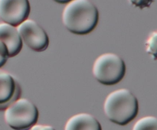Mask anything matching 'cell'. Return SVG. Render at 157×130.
I'll use <instances>...</instances> for the list:
<instances>
[{"mask_svg":"<svg viewBox=\"0 0 157 130\" xmlns=\"http://www.w3.org/2000/svg\"><path fill=\"white\" fill-rule=\"evenodd\" d=\"M98 21V8L89 0H73L67 3L63 11V24L75 35H88L94 30Z\"/></svg>","mask_w":157,"mask_h":130,"instance_id":"obj_1","label":"cell"},{"mask_svg":"<svg viewBox=\"0 0 157 130\" xmlns=\"http://www.w3.org/2000/svg\"><path fill=\"white\" fill-rule=\"evenodd\" d=\"M104 111L110 122L119 125H126L137 116L139 102L130 90L119 89L107 96L104 103Z\"/></svg>","mask_w":157,"mask_h":130,"instance_id":"obj_2","label":"cell"},{"mask_svg":"<svg viewBox=\"0 0 157 130\" xmlns=\"http://www.w3.org/2000/svg\"><path fill=\"white\" fill-rule=\"evenodd\" d=\"M92 72L100 84L115 85L124 79L126 74V64L119 55L105 53L95 60Z\"/></svg>","mask_w":157,"mask_h":130,"instance_id":"obj_3","label":"cell"},{"mask_svg":"<svg viewBox=\"0 0 157 130\" xmlns=\"http://www.w3.org/2000/svg\"><path fill=\"white\" fill-rule=\"evenodd\" d=\"M38 110L35 104L26 98H20L5 110L4 119L14 130H29L36 125Z\"/></svg>","mask_w":157,"mask_h":130,"instance_id":"obj_4","label":"cell"},{"mask_svg":"<svg viewBox=\"0 0 157 130\" xmlns=\"http://www.w3.org/2000/svg\"><path fill=\"white\" fill-rule=\"evenodd\" d=\"M16 28L22 42L34 51L42 52L48 47V35L45 30L35 20L28 18Z\"/></svg>","mask_w":157,"mask_h":130,"instance_id":"obj_5","label":"cell"},{"mask_svg":"<svg viewBox=\"0 0 157 130\" xmlns=\"http://www.w3.org/2000/svg\"><path fill=\"white\" fill-rule=\"evenodd\" d=\"M30 2L28 0H0V19L17 28L30 15Z\"/></svg>","mask_w":157,"mask_h":130,"instance_id":"obj_6","label":"cell"},{"mask_svg":"<svg viewBox=\"0 0 157 130\" xmlns=\"http://www.w3.org/2000/svg\"><path fill=\"white\" fill-rule=\"evenodd\" d=\"M21 87L11 73L0 69V111H5L20 99Z\"/></svg>","mask_w":157,"mask_h":130,"instance_id":"obj_7","label":"cell"},{"mask_svg":"<svg viewBox=\"0 0 157 130\" xmlns=\"http://www.w3.org/2000/svg\"><path fill=\"white\" fill-rule=\"evenodd\" d=\"M0 41L6 45L9 58H13L21 52L23 42L15 27L6 23H0Z\"/></svg>","mask_w":157,"mask_h":130,"instance_id":"obj_8","label":"cell"},{"mask_svg":"<svg viewBox=\"0 0 157 130\" xmlns=\"http://www.w3.org/2000/svg\"><path fill=\"white\" fill-rule=\"evenodd\" d=\"M64 130H102V126L94 116L81 113L74 115L67 121Z\"/></svg>","mask_w":157,"mask_h":130,"instance_id":"obj_9","label":"cell"},{"mask_svg":"<svg viewBox=\"0 0 157 130\" xmlns=\"http://www.w3.org/2000/svg\"><path fill=\"white\" fill-rule=\"evenodd\" d=\"M132 130H157V118L148 116L140 119Z\"/></svg>","mask_w":157,"mask_h":130,"instance_id":"obj_10","label":"cell"},{"mask_svg":"<svg viewBox=\"0 0 157 130\" xmlns=\"http://www.w3.org/2000/svg\"><path fill=\"white\" fill-rule=\"evenodd\" d=\"M146 50L154 61H157V30L151 32L146 41Z\"/></svg>","mask_w":157,"mask_h":130,"instance_id":"obj_11","label":"cell"},{"mask_svg":"<svg viewBox=\"0 0 157 130\" xmlns=\"http://www.w3.org/2000/svg\"><path fill=\"white\" fill-rule=\"evenodd\" d=\"M9 53L6 45L2 41H0V69L7 62L9 59Z\"/></svg>","mask_w":157,"mask_h":130,"instance_id":"obj_12","label":"cell"},{"mask_svg":"<svg viewBox=\"0 0 157 130\" xmlns=\"http://www.w3.org/2000/svg\"><path fill=\"white\" fill-rule=\"evenodd\" d=\"M30 130H55V128L52 125H38V124H36Z\"/></svg>","mask_w":157,"mask_h":130,"instance_id":"obj_13","label":"cell"}]
</instances>
